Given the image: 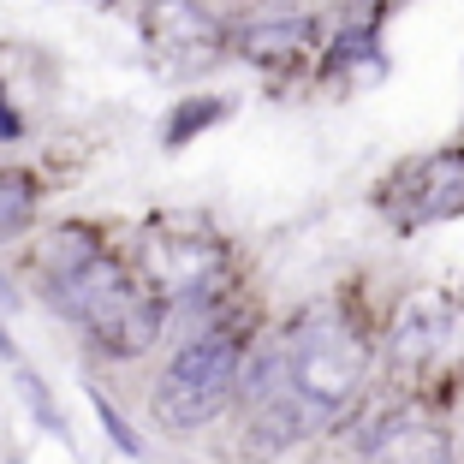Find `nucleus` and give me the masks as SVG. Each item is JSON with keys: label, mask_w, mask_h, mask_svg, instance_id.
<instances>
[{"label": "nucleus", "mask_w": 464, "mask_h": 464, "mask_svg": "<svg viewBox=\"0 0 464 464\" xmlns=\"http://www.w3.org/2000/svg\"><path fill=\"white\" fill-rule=\"evenodd\" d=\"M150 274L167 298H203L227 274V256L203 238H155L150 245Z\"/></svg>", "instance_id": "nucleus-4"}, {"label": "nucleus", "mask_w": 464, "mask_h": 464, "mask_svg": "<svg viewBox=\"0 0 464 464\" xmlns=\"http://www.w3.org/2000/svg\"><path fill=\"white\" fill-rule=\"evenodd\" d=\"M0 357H13V345H6V334H0Z\"/></svg>", "instance_id": "nucleus-11"}, {"label": "nucleus", "mask_w": 464, "mask_h": 464, "mask_svg": "<svg viewBox=\"0 0 464 464\" xmlns=\"http://www.w3.org/2000/svg\"><path fill=\"white\" fill-rule=\"evenodd\" d=\"M150 30L173 54H208V48H215V18H208L203 6H191V0H155Z\"/></svg>", "instance_id": "nucleus-6"}, {"label": "nucleus", "mask_w": 464, "mask_h": 464, "mask_svg": "<svg viewBox=\"0 0 464 464\" xmlns=\"http://www.w3.org/2000/svg\"><path fill=\"white\" fill-rule=\"evenodd\" d=\"M304 42H310V18H262L245 30V54L256 66H280V60H298Z\"/></svg>", "instance_id": "nucleus-7"}, {"label": "nucleus", "mask_w": 464, "mask_h": 464, "mask_svg": "<svg viewBox=\"0 0 464 464\" xmlns=\"http://www.w3.org/2000/svg\"><path fill=\"white\" fill-rule=\"evenodd\" d=\"M286 357H292V382H298V393H304L310 411H340L345 399L357 393L363 369H369V345L328 310L304 315L292 345H286Z\"/></svg>", "instance_id": "nucleus-3"}, {"label": "nucleus", "mask_w": 464, "mask_h": 464, "mask_svg": "<svg viewBox=\"0 0 464 464\" xmlns=\"http://www.w3.org/2000/svg\"><path fill=\"white\" fill-rule=\"evenodd\" d=\"M54 304L102 345V352H113V357L150 352V345H155V328H161L155 298H143V292L125 280L120 262H113V256H96V250H90V256H72L66 268H60Z\"/></svg>", "instance_id": "nucleus-1"}, {"label": "nucleus", "mask_w": 464, "mask_h": 464, "mask_svg": "<svg viewBox=\"0 0 464 464\" xmlns=\"http://www.w3.org/2000/svg\"><path fill=\"white\" fill-rule=\"evenodd\" d=\"M30 215H36V191H30V179L24 173H0V238L24 232Z\"/></svg>", "instance_id": "nucleus-8"}, {"label": "nucleus", "mask_w": 464, "mask_h": 464, "mask_svg": "<svg viewBox=\"0 0 464 464\" xmlns=\"http://www.w3.org/2000/svg\"><path fill=\"white\" fill-rule=\"evenodd\" d=\"M96 417H102V429H113V440H120V447H125V452H143V440H137V435H131V429H125V423H120V411H113V405H108V399H96Z\"/></svg>", "instance_id": "nucleus-10"}, {"label": "nucleus", "mask_w": 464, "mask_h": 464, "mask_svg": "<svg viewBox=\"0 0 464 464\" xmlns=\"http://www.w3.org/2000/svg\"><path fill=\"white\" fill-rule=\"evenodd\" d=\"M208 120H220V102H185V113H179V125L167 137H173V143H185V137H191L197 125H208Z\"/></svg>", "instance_id": "nucleus-9"}, {"label": "nucleus", "mask_w": 464, "mask_h": 464, "mask_svg": "<svg viewBox=\"0 0 464 464\" xmlns=\"http://www.w3.org/2000/svg\"><path fill=\"white\" fill-rule=\"evenodd\" d=\"M363 464H452V447L435 423H417V417H393L382 435L369 440Z\"/></svg>", "instance_id": "nucleus-5"}, {"label": "nucleus", "mask_w": 464, "mask_h": 464, "mask_svg": "<svg viewBox=\"0 0 464 464\" xmlns=\"http://www.w3.org/2000/svg\"><path fill=\"white\" fill-rule=\"evenodd\" d=\"M238 340L232 334H197L185 340L161 369V387H155V411H161L173 429H203L220 405L238 387Z\"/></svg>", "instance_id": "nucleus-2"}]
</instances>
